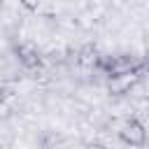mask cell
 Returning a JSON list of instances; mask_svg holds the SVG:
<instances>
[{
	"label": "cell",
	"mask_w": 149,
	"mask_h": 149,
	"mask_svg": "<svg viewBox=\"0 0 149 149\" xmlns=\"http://www.w3.org/2000/svg\"><path fill=\"white\" fill-rule=\"evenodd\" d=\"M2 102H5V88L0 86V105H2Z\"/></svg>",
	"instance_id": "cell-7"
},
{
	"label": "cell",
	"mask_w": 149,
	"mask_h": 149,
	"mask_svg": "<svg viewBox=\"0 0 149 149\" xmlns=\"http://www.w3.org/2000/svg\"><path fill=\"white\" fill-rule=\"evenodd\" d=\"M98 70H102L109 79L112 77H119V74H128V72H137V70H144V65L133 58V56H100Z\"/></svg>",
	"instance_id": "cell-1"
},
{
	"label": "cell",
	"mask_w": 149,
	"mask_h": 149,
	"mask_svg": "<svg viewBox=\"0 0 149 149\" xmlns=\"http://www.w3.org/2000/svg\"><path fill=\"white\" fill-rule=\"evenodd\" d=\"M14 54L19 58V63L26 68V70H35L42 65V56H40V49L33 44V42H21L14 47Z\"/></svg>",
	"instance_id": "cell-3"
},
{
	"label": "cell",
	"mask_w": 149,
	"mask_h": 149,
	"mask_svg": "<svg viewBox=\"0 0 149 149\" xmlns=\"http://www.w3.org/2000/svg\"><path fill=\"white\" fill-rule=\"evenodd\" d=\"M140 79H142V70L128 72V74H119V77H112V79L107 81V91H109L112 95H123V93H128L135 84H140Z\"/></svg>",
	"instance_id": "cell-4"
},
{
	"label": "cell",
	"mask_w": 149,
	"mask_h": 149,
	"mask_svg": "<svg viewBox=\"0 0 149 149\" xmlns=\"http://www.w3.org/2000/svg\"><path fill=\"white\" fill-rule=\"evenodd\" d=\"M84 149H109V147L98 142V140H91V142H84Z\"/></svg>",
	"instance_id": "cell-6"
},
{
	"label": "cell",
	"mask_w": 149,
	"mask_h": 149,
	"mask_svg": "<svg viewBox=\"0 0 149 149\" xmlns=\"http://www.w3.org/2000/svg\"><path fill=\"white\" fill-rule=\"evenodd\" d=\"M119 140L128 147H144L147 144V128L137 116H128L119 128Z\"/></svg>",
	"instance_id": "cell-2"
},
{
	"label": "cell",
	"mask_w": 149,
	"mask_h": 149,
	"mask_svg": "<svg viewBox=\"0 0 149 149\" xmlns=\"http://www.w3.org/2000/svg\"><path fill=\"white\" fill-rule=\"evenodd\" d=\"M98 61H100V51H98V47L95 44H84L79 51H77V63L79 65H98Z\"/></svg>",
	"instance_id": "cell-5"
}]
</instances>
